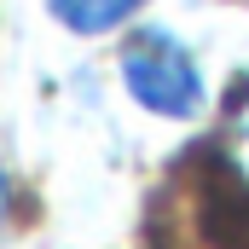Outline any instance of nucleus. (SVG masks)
<instances>
[{
	"label": "nucleus",
	"mask_w": 249,
	"mask_h": 249,
	"mask_svg": "<svg viewBox=\"0 0 249 249\" xmlns=\"http://www.w3.org/2000/svg\"><path fill=\"white\" fill-rule=\"evenodd\" d=\"M116 70H122L127 99H133L139 110L162 116V122H191V116L209 105V81H203V70L191 58V47L180 35L157 29V23L133 29L122 41Z\"/></svg>",
	"instance_id": "obj_1"
},
{
	"label": "nucleus",
	"mask_w": 249,
	"mask_h": 249,
	"mask_svg": "<svg viewBox=\"0 0 249 249\" xmlns=\"http://www.w3.org/2000/svg\"><path fill=\"white\" fill-rule=\"evenodd\" d=\"M139 6L145 0H47L53 23L70 29V35H110V29H122Z\"/></svg>",
	"instance_id": "obj_2"
},
{
	"label": "nucleus",
	"mask_w": 249,
	"mask_h": 249,
	"mask_svg": "<svg viewBox=\"0 0 249 249\" xmlns=\"http://www.w3.org/2000/svg\"><path fill=\"white\" fill-rule=\"evenodd\" d=\"M232 157H238V168H244V180H249V99H244V110H238V122H232Z\"/></svg>",
	"instance_id": "obj_3"
},
{
	"label": "nucleus",
	"mask_w": 249,
	"mask_h": 249,
	"mask_svg": "<svg viewBox=\"0 0 249 249\" xmlns=\"http://www.w3.org/2000/svg\"><path fill=\"white\" fill-rule=\"evenodd\" d=\"M12 214H18V186H12V174L0 168V232L12 226Z\"/></svg>",
	"instance_id": "obj_4"
}]
</instances>
